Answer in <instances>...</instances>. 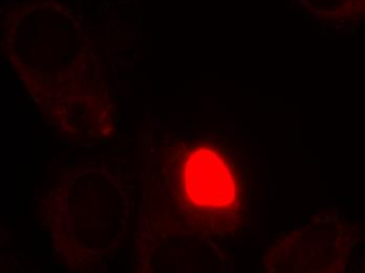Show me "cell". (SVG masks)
<instances>
[{
    "instance_id": "1",
    "label": "cell",
    "mask_w": 365,
    "mask_h": 273,
    "mask_svg": "<svg viewBox=\"0 0 365 273\" xmlns=\"http://www.w3.org/2000/svg\"><path fill=\"white\" fill-rule=\"evenodd\" d=\"M185 188L191 203L202 210H233L237 184L222 158L209 150L193 153L185 170Z\"/></svg>"
}]
</instances>
